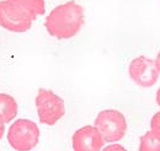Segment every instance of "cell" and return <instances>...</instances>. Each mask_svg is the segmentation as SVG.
I'll return each mask as SVG.
<instances>
[{
	"instance_id": "obj_5",
	"label": "cell",
	"mask_w": 160,
	"mask_h": 151,
	"mask_svg": "<svg viewBox=\"0 0 160 151\" xmlns=\"http://www.w3.org/2000/svg\"><path fill=\"white\" fill-rule=\"evenodd\" d=\"M107 143L121 140L127 132V120L123 114L116 110H105L98 114L94 124Z\"/></svg>"
},
{
	"instance_id": "obj_8",
	"label": "cell",
	"mask_w": 160,
	"mask_h": 151,
	"mask_svg": "<svg viewBox=\"0 0 160 151\" xmlns=\"http://www.w3.org/2000/svg\"><path fill=\"white\" fill-rule=\"evenodd\" d=\"M19 112L18 102L12 96L0 94V118L4 123H10Z\"/></svg>"
},
{
	"instance_id": "obj_11",
	"label": "cell",
	"mask_w": 160,
	"mask_h": 151,
	"mask_svg": "<svg viewBox=\"0 0 160 151\" xmlns=\"http://www.w3.org/2000/svg\"><path fill=\"white\" fill-rule=\"evenodd\" d=\"M150 128H152V130L160 133V111L153 115V118L150 120Z\"/></svg>"
},
{
	"instance_id": "obj_4",
	"label": "cell",
	"mask_w": 160,
	"mask_h": 151,
	"mask_svg": "<svg viewBox=\"0 0 160 151\" xmlns=\"http://www.w3.org/2000/svg\"><path fill=\"white\" fill-rule=\"evenodd\" d=\"M36 107L42 124L54 125L65 114L64 101L58 95L47 89H40L36 96Z\"/></svg>"
},
{
	"instance_id": "obj_2",
	"label": "cell",
	"mask_w": 160,
	"mask_h": 151,
	"mask_svg": "<svg viewBox=\"0 0 160 151\" xmlns=\"http://www.w3.org/2000/svg\"><path fill=\"white\" fill-rule=\"evenodd\" d=\"M40 128L30 119L14 122L8 132V141L16 151H31L40 140Z\"/></svg>"
},
{
	"instance_id": "obj_9",
	"label": "cell",
	"mask_w": 160,
	"mask_h": 151,
	"mask_svg": "<svg viewBox=\"0 0 160 151\" xmlns=\"http://www.w3.org/2000/svg\"><path fill=\"white\" fill-rule=\"evenodd\" d=\"M21 7H23L26 11H28L35 19L37 16L44 15L46 12V4L44 0H9Z\"/></svg>"
},
{
	"instance_id": "obj_15",
	"label": "cell",
	"mask_w": 160,
	"mask_h": 151,
	"mask_svg": "<svg viewBox=\"0 0 160 151\" xmlns=\"http://www.w3.org/2000/svg\"><path fill=\"white\" fill-rule=\"evenodd\" d=\"M157 103H158V106H160V87L158 89V91H157Z\"/></svg>"
},
{
	"instance_id": "obj_13",
	"label": "cell",
	"mask_w": 160,
	"mask_h": 151,
	"mask_svg": "<svg viewBox=\"0 0 160 151\" xmlns=\"http://www.w3.org/2000/svg\"><path fill=\"white\" fill-rule=\"evenodd\" d=\"M155 66H157V70H158V73H159L160 75V51L159 53H158V56H157V58H155Z\"/></svg>"
},
{
	"instance_id": "obj_3",
	"label": "cell",
	"mask_w": 160,
	"mask_h": 151,
	"mask_svg": "<svg viewBox=\"0 0 160 151\" xmlns=\"http://www.w3.org/2000/svg\"><path fill=\"white\" fill-rule=\"evenodd\" d=\"M35 17L23 7L9 1H0V26L8 31L22 33L31 28Z\"/></svg>"
},
{
	"instance_id": "obj_14",
	"label": "cell",
	"mask_w": 160,
	"mask_h": 151,
	"mask_svg": "<svg viewBox=\"0 0 160 151\" xmlns=\"http://www.w3.org/2000/svg\"><path fill=\"white\" fill-rule=\"evenodd\" d=\"M5 123L2 122V119L0 118V140H1V138H2V135H4V133H5V125H4Z\"/></svg>"
},
{
	"instance_id": "obj_12",
	"label": "cell",
	"mask_w": 160,
	"mask_h": 151,
	"mask_svg": "<svg viewBox=\"0 0 160 151\" xmlns=\"http://www.w3.org/2000/svg\"><path fill=\"white\" fill-rule=\"evenodd\" d=\"M102 151H128V150H126L122 145H118V144H112V145L106 146Z\"/></svg>"
},
{
	"instance_id": "obj_6",
	"label": "cell",
	"mask_w": 160,
	"mask_h": 151,
	"mask_svg": "<svg viewBox=\"0 0 160 151\" xmlns=\"http://www.w3.org/2000/svg\"><path fill=\"white\" fill-rule=\"evenodd\" d=\"M128 74L138 86L144 89L154 86L159 79L155 61L145 56H140L131 61L128 66Z\"/></svg>"
},
{
	"instance_id": "obj_10",
	"label": "cell",
	"mask_w": 160,
	"mask_h": 151,
	"mask_svg": "<svg viewBox=\"0 0 160 151\" xmlns=\"http://www.w3.org/2000/svg\"><path fill=\"white\" fill-rule=\"evenodd\" d=\"M139 151H160V133L150 129L142 135Z\"/></svg>"
},
{
	"instance_id": "obj_7",
	"label": "cell",
	"mask_w": 160,
	"mask_h": 151,
	"mask_svg": "<svg viewBox=\"0 0 160 151\" xmlns=\"http://www.w3.org/2000/svg\"><path fill=\"white\" fill-rule=\"evenodd\" d=\"M105 140L95 125H85L73 135L74 151H101Z\"/></svg>"
},
{
	"instance_id": "obj_1",
	"label": "cell",
	"mask_w": 160,
	"mask_h": 151,
	"mask_svg": "<svg viewBox=\"0 0 160 151\" xmlns=\"http://www.w3.org/2000/svg\"><path fill=\"white\" fill-rule=\"evenodd\" d=\"M84 21V7L72 0L60 4L52 10L44 20V27L52 37L69 39L79 33Z\"/></svg>"
}]
</instances>
